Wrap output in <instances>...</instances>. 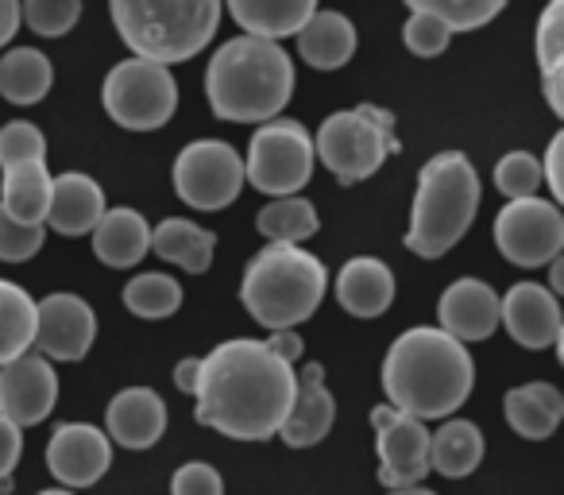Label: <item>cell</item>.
Masks as SVG:
<instances>
[{"instance_id":"ffe728a7","label":"cell","mask_w":564,"mask_h":495,"mask_svg":"<svg viewBox=\"0 0 564 495\" xmlns=\"http://www.w3.org/2000/svg\"><path fill=\"white\" fill-rule=\"evenodd\" d=\"M105 213V194L89 174L66 171L51 179V205H47V225L58 236H86Z\"/></svg>"},{"instance_id":"836d02e7","label":"cell","mask_w":564,"mask_h":495,"mask_svg":"<svg viewBox=\"0 0 564 495\" xmlns=\"http://www.w3.org/2000/svg\"><path fill=\"white\" fill-rule=\"evenodd\" d=\"M507 0H406L410 12H425L437 17L448 32H476V28L491 24L502 12Z\"/></svg>"},{"instance_id":"5bb4252c","label":"cell","mask_w":564,"mask_h":495,"mask_svg":"<svg viewBox=\"0 0 564 495\" xmlns=\"http://www.w3.org/2000/svg\"><path fill=\"white\" fill-rule=\"evenodd\" d=\"M58 399V376L47 356L24 353L0 368V418L24 426H40L51 418Z\"/></svg>"},{"instance_id":"bcb514c9","label":"cell","mask_w":564,"mask_h":495,"mask_svg":"<svg viewBox=\"0 0 564 495\" xmlns=\"http://www.w3.org/2000/svg\"><path fill=\"white\" fill-rule=\"evenodd\" d=\"M549 291L561 294L564 291V260L556 256V260H549Z\"/></svg>"},{"instance_id":"3957f363","label":"cell","mask_w":564,"mask_h":495,"mask_svg":"<svg viewBox=\"0 0 564 495\" xmlns=\"http://www.w3.org/2000/svg\"><path fill=\"white\" fill-rule=\"evenodd\" d=\"M205 94L228 125H267L294 97V63L279 43L236 35L209 58Z\"/></svg>"},{"instance_id":"d590c367","label":"cell","mask_w":564,"mask_h":495,"mask_svg":"<svg viewBox=\"0 0 564 495\" xmlns=\"http://www.w3.org/2000/svg\"><path fill=\"white\" fill-rule=\"evenodd\" d=\"M541 182H545L541 179V163L530 151H510V155H502L499 166H495V186H499V194L510 197V202L538 197Z\"/></svg>"},{"instance_id":"f35d334b","label":"cell","mask_w":564,"mask_h":495,"mask_svg":"<svg viewBox=\"0 0 564 495\" xmlns=\"http://www.w3.org/2000/svg\"><path fill=\"white\" fill-rule=\"evenodd\" d=\"M448 40H453V32L437 17H425V12H410L406 28H402V43L422 58L441 55L448 47Z\"/></svg>"},{"instance_id":"60d3db41","label":"cell","mask_w":564,"mask_h":495,"mask_svg":"<svg viewBox=\"0 0 564 495\" xmlns=\"http://www.w3.org/2000/svg\"><path fill=\"white\" fill-rule=\"evenodd\" d=\"M24 453V430L9 418H0V495H12V469Z\"/></svg>"},{"instance_id":"e575fe53","label":"cell","mask_w":564,"mask_h":495,"mask_svg":"<svg viewBox=\"0 0 564 495\" xmlns=\"http://www.w3.org/2000/svg\"><path fill=\"white\" fill-rule=\"evenodd\" d=\"M20 20L35 35L58 40L82 20V0H20Z\"/></svg>"},{"instance_id":"5b68a950","label":"cell","mask_w":564,"mask_h":495,"mask_svg":"<svg viewBox=\"0 0 564 495\" xmlns=\"http://www.w3.org/2000/svg\"><path fill=\"white\" fill-rule=\"evenodd\" d=\"M479 209V174L464 151H441L417 174L414 217L406 248L422 260H441L464 240Z\"/></svg>"},{"instance_id":"44dd1931","label":"cell","mask_w":564,"mask_h":495,"mask_svg":"<svg viewBox=\"0 0 564 495\" xmlns=\"http://www.w3.org/2000/svg\"><path fill=\"white\" fill-rule=\"evenodd\" d=\"M337 302L352 318H379L394 302V276L376 256H356L337 271Z\"/></svg>"},{"instance_id":"7c38bea8","label":"cell","mask_w":564,"mask_h":495,"mask_svg":"<svg viewBox=\"0 0 564 495\" xmlns=\"http://www.w3.org/2000/svg\"><path fill=\"white\" fill-rule=\"evenodd\" d=\"M379 453V484L383 487H414L430 476V426L406 410L387 407L371 410Z\"/></svg>"},{"instance_id":"d4e9b609","label":"cell","mask_w":564,"mask_h":495,"mask_svg":"<svg viewBox=\"0 0 564 495\" xmlns=\"http://www.w3.org/2000/svg\"><path fill=\"white\" fill-rule=\"evenodd\" d=\"M228 12L248 35L279 43L302 32V24L317 12V0H228Z\"/></svg>"},{"instance_id":"4fadbf2b","label":"cell","mask_w":564,"mask_h":495,"mask_svg":"<svg viewBox=\"0 0 564 495\" xmlns=\"http://www.w3.org/2000/svg\"><path fill=\"white\" fill-rule=\"evenodd\" d=\"M97 337V318L89 310L86 299L78 294H47V299L35 306V341L32 348H40V356L47 361L74 364L94 348Z\"/></svg>"},{"instance_id":"b9f144b4","label":"cell","mask_w":564,"mask_h":495,"mask_svg":"<svg viewBox=\"0 0 564 495\" xmlns=\"http://www.w3.org/2000/svg\"><path fill=\"white\" fill-rule=\"evenodd\" d=\"M561 159H564V132H556L553 143H549V151H545V166H541V179H545V186L553 190V202H564V171H561Z\"/></svg>"},{"instance_id":"7a4b0ae2","label":"cell","mask_w":564,"mask_h":495,"mask_svg":"<svg viewBox=\"0 0 564 495\" xmlns=\"http://www.w3.org/2000/svg\"><path fill=\"white\" fill-rule=\"evenodd\" d=\"M476 387V364L468 345L445 330L417 325L391 345L383 361V391L394 410L422 418H453Z\"/></svg>"},{"instance_id":"7dc6e473","label":"cell","mask_w":564,"mask_h":495,"mask_svg":"<svg viewBox=\"0 0 564 495\" xmlns=\"http://www.w3.org/2000/svg\"><path fill=\"white\" fill-rule=\"evenodd\" d=\"M391 495H437V492H430V487H422V484H414V487H394Z\"/></svg>"},{"instance_id":"f546056e","label":"cell","mask_w":564,"mask_h":495,"mask_svg":"<svg viewBox=\"0 0 564 495\" xmlns=\"http://www.w3.org/2000/svg\"><path fill=\"white\" fill-rule=\"evenodd\" d=\"M538 63L545 82V101L564 117V0H549L538 24Z\"/></svg>"},{"instance_id":"52a82bcc","label":"cell","mask_w":564,"mask_h":495,"mask_svg":"<svg viewBox=\"0 0 564 495\" xmlns=\"http://www.w3.org/2000/svg\"><path fill=\"white\" fill-rule=\"evenodd\" d=\"M394 151H399L394 117L379 105H356V109L333 112L317 128L314 140V155L329 166L340 186H356V182L371 179Z\"/></svg>"},{"instance_id":"ab89813d","label":"cell","mask_w":564,"mask_h":495,"mask_svg":"<svg viewBox=\"0 0 564 495\" xmlns=\"http://www.w3.org/2000/svg\"><path fill=\"white\" fill-rule=\"evenodd\" d=\"M171 495H225V480H220V472L213 464L189 461L174 472Z\"/></svg>"},{"instance_id":"f1b7e54d","label":"cell","mask_w":564,"mask_h":495,"mask_svg":"<svg viewBox=\"0 0 564 495\" xmlns=\"http://www.w3.org/2000/svg\"><path fill=\"white\" fill-rule=\"evenodd\" d=\"M51 58L35 47H17L0 58V94L12 105H40L51 94Z\"/></svg>"},{"instance_id":"8fae6325","label":"cell","mask_w":564,"mask_h":495,"mask_svg":"<svg viewBox=\"0 0 564 495\" xmlns=\"http://www.w3.org/2000/svg\"><path fill=\"white\" fill-rule=\"evenodd\" d=\"M495 248L514 268H541L556 260L564 248L561 205L545 197H522V202L502 205L495 217Z\"/></svg>"},{"instance_id":"8992f818","label":"cell","mask_w":564,"mask_h":495,"mask_svg":"<svg viewBox=\"0 0 564 495\" xmlns=\"http://www.w3.org/2000/svg\"><path fill=\"white\" fill-rule=\"evenodd\" d=\"M225 0H109L112 24L135 58L186 63L209 47Z\"/></svg>"},{"instance_id":"83f0119b","label":"cell","mask_w":564,"mask_h":495,"mask_svg":"<svg viewBox=\"0 0 564 495\" xmlns=\"http://www.w3.org/2000/svg\"><path fill=\"white\" fill-rule=\"evenodd\" d=\"M51 179L55 174L47 171V159L9 166L4 179H0V209L24 220V225H43L51 205Z\"/></svg>"},{"instance_id":"7bdbcfd3","label":"cell","mask_w":564,"mask_h":495,"mask_svg":"<svg viewBox=\"0 0 564 495\" xmlns=\"http://www.w3.org/2000/svg\"><path fill=\"white\" fill-rule=\"evenodd\" d=\"M263 345L271 348L274 356H282L286 364H299V356H302V348H306V341H302L294 330H274L271 341H263Z\"/></svg>"},{"instance_id":"c3c4849f","label":"cell","mask_w":564,"mask_h":495,"mask_svg":"<svg viewBox=\"0 0 564 495\" xmlns=\"http://www.w3.org/2000/svg\"><path fill=\"white\" fill-rule=\"evenodd\" d=\"M40 495H74L70 487H51V492H40Z\"/></svg>"},{"instance_id":"74e56055","label":"cell","mask_w":564,"mask_h":495,"mask_svg":"<svg viewBox=\"0 0 564 495\" xmlns=\"http://www.w3.org/2000/svg\"><path fill=\"white\" fill-rule=\"evenodd\" d=\"M43 240H47L43 225H24V220L0 209V260L4 263H24L32 256H40Z\"/></svg>"},{"instance_id":"4dcf8cb0","label":"cell","mask_w":564,"mask_h":495,"mask_svg":"<svg viewBox=\"0 0 564 495\" xmlns=\"http://www.w3.org/2000/svg\"><path fill=\"white\" fill-rule=\"evenodd\" d=\"M35 341V299L24 287L0 279V368L32 353Z\"/></svg>"},{"instance_id":"4316f807","label":"cell","mask_w":564,"mask_h":495,"mask_svg":"<svg viewBox=\"0 0 564 495\" xmlns=\"http://www.w3.org/2000/svg\"><path fill=\"white\" fill-rule=\"evenodd\" d=\"M484 461V430L468 418H448L441 430H430V472L464 480Z\"/></svg>"},{"instance_id":"9a60e30c","label":"cell","mask_w":564,"mask_h":495,"mask_svg":"<svg viewBox=\"0 0 564 495\" xmlns=\"http://www.w3.org/2000/svg\"><path fill=\"white\" fill-rule=\"evenodd\" d=\"M112 464V441L89 422H63L47 441V469L63 487H94Z\"/></svg>"},{"instance_id":"d6986e66","label":"cell","mask_w":564,"mask_h":495,"mask_svg":"<svg viewBox=\"0 0 564 495\" xmlns=\"http://www.w3.org/2000/svg\"><path fill=\"white\" fill-rule=\"evenodd\" d=\"M166 433V402L151 387H124L105 410V438L124 449H151Z\"/></svg>"},{"instance_id":"277c9868","label":"cell","mask_w":564,"mask_h":495,"mask_svg":"<svg viewBox=\"0 0 564 495\" xmlns=\"http://www.w3.org/2000/svg\"><path fill=\"white\" fill-rule=\"evenodd\" d=\"M329 291V271L299 244H267L243 268L240 302L263 330H294L310 322Z\"/></svg>"},{"instance_id":"6da1fadb","label":"cell","mask_w":564,"mask_h":495,"mask_svg":"<svg viewBox=\"0 0 564 495\" xmlns=\"http://www.w3.org/2000/svg\"><path fill=\"white\" fill-rule=\"evenodd\" d=\"M299 368L274 356L263 341L232 337L197 368V426L232 441H267L291 415Z\"/></svg>"},{"instance_id":"ba28073f","label":"cell","mask_w":564,"mask_h":495,"mask_svg":"<svg viewBox=\"0 0 564 495\" xmlns=\"http://www.w3.org/2000/svg\"><path fill=\"white\" fill-rule=\"evenodd\" d=\"M314 136L299 120H267L256 128L243 155V182L274 197H291L314 174Z\"/></svg>"},{"instance_id":"2e32d148","label":"cell","mask_w":564,"mask_h":495,"mask_svg":"<svg viewBox=\"0 0 564 495\" xmlns=\"http://www.w3.org/2000/svg\"><path fill=\"white\" fill-rule=\"evenodd\" d=\"M499 325H507V333L522 348H549L561 341L564 322L556 294L541 283H514L507 291V299H499Z\"/></svg>"},{"instance_id":"7402d4cb","label":"cell","mask_w":564,"mask_h":495,"mask_svg":"<svg viewBox=\"0 0 564 495\" xmlns=\"http://www.w3.org/2000/svg\"><path fill=\"white\" fill-rule=\"evenodd\" d=\"M151 252V225L143 220V213L128 209H105L101 220L94 225V256L105 268H135L143 256Z\"/></svg>"},{"instance_id":"ee69618b","label":"cell","mask_w":564,"mask_h":495,"mask_svg":"<svg viewBox=\"0 0 564 495\" xmlns=\"http://www.w3.org/2000/svg\"><path fill=\"white\" fill-rule=\"evenodd\" d=\"M20 0H0V47H9V40L20 32Z\"/></svg>"},{"instance_id":"9c48e42d","label":"cell","mask_w":564,"mask_h":495,"mask_svg":"<svg viewBox=\"0 0 564 495\" xmlns=\"http://www.w3.org/2000/svg\"><path fill=\"white\" fill-rule=\"evenodd\" d=\"M105 112L128 132H151L163 128L178 109V82L171 66L151 58H128L117 63L105 78Z\"/></svg>"},{"instance_id":"ac0fdd59","label":"cell","mask_w":564,"mask_h":495,"mask_svg":"<svg viewBox=\"0 0 564 495\" xmlns=\"http://www.w3.org/2000/svg\"><path fill=\"white\" fill-rule=\"evenodd\" d=\"M333 422H337V399L325 387V368L322 364H306L299 372V391H294L291 415L282 418L274 438H282L291 449H310L329 438Z\"/></svg>"},{"instance_id":"484cf974","label":"cell","mask_w":564,"mask_h":495,"mask_svg":"<svg viewBox=\"0 0 564 495\" xmlns=\"http://www.w3.org/2000/svg\"><path fill=\"white\" fill-rule=\"evenodd\" d=\"M299 55L314 71H340L356 55V28L345 12H314L299 32Z\"/></svg>"},{"instance_id":"603a6c76","label":"cell","mask_w":564,"mask_h":495,"mask_svg":"<svg viewBox=\"0 0 564 495\" xmlns=\"http://www.w3.org/2000/svg\"><path fill=\"white\" fill-rule=\"evenodd\" d=\"M502 410H507V422L518 438L545 441L553 438L564 418V395L553 384H541L538 379V384L510 387L507 399H502Z\"/></svg>"},{"instance_id":"d6a6232c","label":"cell","mask_w":564,"mask_h":495,"mask_svg":"<svg viewBox=\"0 0 564 495\" xmlns=\"http://www.w3.org/2000/svg\"><path fill=\"white\" fill-rule=\"evenodd\" d=\"M124 306L132 310L135 318H171L174 310L182 306V287L178 279H171L166 271H143L132 283L124 287Z\"/></svg>"},{"instance_id":"8d00e7d4","label":"cell","mask_w":564,"mask_h":495,"mask_svg":"<svg viewBox=\"0 0 564 495\" xmlns=\"http://www.w3.org/2000/svg\"><path fill=\"white\" fill-rule=\"evenodd\" d=\"M47 159V136L32 120H9L0 128V171L20 163H40Z\"/></svg>"},{"instance_id":"f6af8a7d","label":"cell","mask_w":564,"mask_h":495,"mask_svg":"<svg viewBox=\"0 0 564 495\" xmlns=\"http://www.w3.org/2000/svg\"><path fill=\"white\" fill-rule=\"evenodd\" d=\"M197 368H202V361H194V356L178 361V368H174V384H178V391L194 395V387H197Z\"/></svg>"},{"instance_id":"cb8c5ba5","label":"cell","mask_w":564,"mask_h":495,"mask_svg":"<svg viewBox=\"0 0 564 495\" xmlns=\"http://www.w3.org/2000/svg\"><path fill=\"white\" fill-rule=\"evenodd\" d=\"M151 252L166 263H178L189 276H205L213 268L217 236L186 217H166L163 225L151 228Z\"/></svg>"},{"instance_id":"30bf717a","label":"cell","mask_w":564,"mask_h":495,"mask_svg":"<svg viewBox=\"0 0 564 495\" xmlns=\"http://www.w3.org/2000/svg\"><path fill=\"white\" fill-rule=\"evenodd\" d=\"M174 190L186 205L217 213L243 190V159L225 140H194L174 159Z\"/></svg>"},{"instance_id":"1f68e13d","label":"cell","mask_w":564,"mask_h":495,"mask_svg":"<svg viewBox=\"0 0 564 495\" xmlns=\"http://www.w3.org/2000/svg\"><path fill=\"white\" fill-rule=\"evenodd\" d=\"M259 233L267 236V244H306L310 236L322 228L314 202L291 194V197H274L271 205L259 209Z\"/></svg>"},{"instance_id":"e0dca14e","label":"cell","mask_w":564,"mask_h":495,"mask_svg":"<svg viewBox=\"0 0 564 495\" xmlns=\"http://www.w3.org/2000/svg\"><path fill=\"white\" fill-rule=\"evenodd\" d=\"M437 318V330H445L460 345H476V341H487L499 330V294L484 279H456L441 294Z\"/></svg>"}]
</instances>
